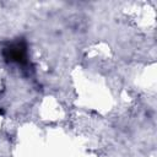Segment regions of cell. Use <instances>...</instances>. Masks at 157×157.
Instances as JSON below:
<instances>
[{"label": "cell", "instance_id": "1", "mask_svg": "<svg viewBox=\"0 0 157 157\" xmlns=\"http://www.w3.org/2000/svg\"><path fill=\"white\" fill-rule=\"evenodd\" d=\"M4 56L12 63L23 64V63H26V58H27L26 45L23 43L16 42L4 49Z\"/></svg>", "mask_w": 157, "mask_h": 157}]
</instances>
